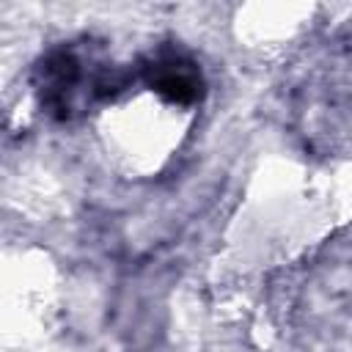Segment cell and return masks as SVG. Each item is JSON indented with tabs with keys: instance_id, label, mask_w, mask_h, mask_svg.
<instances>
[{
	"instance_id": "obj_1",
	"label": "cell",
	"mask_w": 352,
	"mask_h": 352,
	"mask_svg": "<svg viewBox=\"0 0 352 352\" xmlns=\"http://www.w3.org/2000/svg\"><path fill=\"white\" fill-rule=\"evenodd\" d=\"M148 85L173 104H192L204 94V77L192 60L176 52H165L146 69Z\"/></svg>"
}]
</instances>
